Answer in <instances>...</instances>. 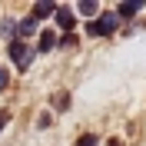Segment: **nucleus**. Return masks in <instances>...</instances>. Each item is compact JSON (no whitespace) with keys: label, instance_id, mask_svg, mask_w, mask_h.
<instances>
[{"label":"nucleus","instance_id":"423d86ee","mask_svg":"<svg viewBox=\"0 0 146 146\" xmlns=\"http://www.w3.org/2000/svg\"><path fill=\"white\" fill-rule=\"evenodd\" d=\"M53 46H56V33L53 30H43V33H40V50L46 53V50H53Z\"/></svg>","mask_w":146,"mask_h":146},{"label":"nucleus","instance_id":"f03ea898","mask_svg":"<svg viewBox=\"0 0 146 146\" xmlns=\"http://www.w3.org/2000/svg\"><path fill=\"white\" fill-rule=\"evenodd\" d=\"M7 50H10V56L17 60V66H20V70H27V66H30V56H33V53L27 50V43H23V40H10V46H7Z\"/></svg>","mask_w":146,"mask_h":146},{"label":"nucleus","instance_id":"f257e3e1","mask_svg":"<svg viewBox=\"0 0 146 146\" xmlns=\"http://www.w3.org/2000/svg\"><path fill=\"white\" fill-rule=\"evenodd\" d=\"M116 23H119V17L116 13H100L96 20H90V27H86V33H96V36H106V33H113L116 30Z\"/></svg>","mask_w":146,"mask_h":146},{"label":"nucleus","instance_id":"ddd939ff","mask_svg":"<svg viewBox=\"0 0 146 146\" xmlns=\"http://www.w3.org/2000/svg\"><path fill=\"white\" fill-rule=\"evenodd\" d=\"M110 146H119V139H110Z\"/></svg>","mask_w":146,"mask_h":146},{"label":"nucleus","instance_id":"1a4fd4ad","mask_svg":"<svg viewBox=\"0 0 146 146\" xmlns=\"http://www.w3.org/2000/svg\"><path fill=\"white\" fill-rule=\"evenodd\" d=\"M76 146H96V136H93V133H83V136L76 139Z\"/></svg>","mask_w":146,"mask_h":146},{"label":"nucleus","instance_id":"9b49d317","mask_svg":"<svg viewBox=\"0 0 146 146\" xmlns=\"http://www.w3.org/2000/svg\"><path fill=\"white\" fill-rule=\"evenodd\" d=\"M53 103H56V106H70V96H66V93H60V96H56Z\"/></svg>","mask_w":146,"mask_h":146},{"label":"nucleus","instance_id":"20e7f679","mask_svg":"<svg viewBox=\"0 0 146 146\" xmlns=\"http://www.w3.org/2000/svg\"><path fill=\"white\" fill-rule=\"evenodd\" d=\"M56 23H60V30H66V33H70L73 30V23H76V17H73V10H66V7H56Z\"/></svg>","mask_w":146,"mask_h":146},{"label":"nucleus","instance_id":"39448f33","mask_svg":"<svg viewBox=\"0 0 146 146\" xmlns=\"http://www.w3.org/2000/svg\"><path fill=\"white\" fill-rule=\"evenodd\" d=\"M139 10H143V0H126V3H119L116 17H136Z\"/></svg>","mask_w":146,"mask_h":146},{"label":"nucleus","instance_id":"9d476101","mask_svg":"<svg viewBox=\"0 0 146 146\" xmlns=\"http://www.w3.org/2000/svg\"><path fill=\"white\" fill-rule=\"evenodd\" d=\"M7 80H10V73H7V66H0V90L7 86Z\"/></svg>","mask_w":146,"mask_h":146},{"label":"nucleus","instance_id":"6e6552de","mask_svg":"<svg viewBox=\"0 0 146 146\" xmlns=\"http://www.w3.org/2000/svg\"><path fill=\"white\" fill-rule=\"evenodd\" d=\"M83 13V17H93V13H100V7H96V0H80V7H76Z\"/></svg>","mask_w":146,"mask_h":146},{"label":"nucleus","instance_id":"f8f14e48","mask_svg":"<svg viewBox=\"0 0 146 146\" xmlns=\"http://www.w3.org/2000/svg\"><path fill=\"white\" fill-rule=\"evenodd\" d=\"M7 126V113H3V110H0V129Z\"/></svg>","mask_w":146,"mask_h":146},{"label":"nucleus","instance_id":"0eeeda50","mask_svg":"<svg viewBox=\"0 0 146 146\" xmlns=\"http://www.w3.org/2000/svg\"><path fill=\"white\" fill-rule=\"evenodd\" d=\"M17 30H20V36H30V33H36V20L33 17H23L17 23Z\"/></svg>","mask_w":146,"mask_h":146},{"label":"nucleus","instance_id":"7ed1b4c3","mask_svg":"<svg viewBox=\"0 0 146 146\" xmlns=\"http://www.w3.org/2000/svg\"><path fill=\"white\" fill-rule=\"evenodd\" d=\"M53 13H56V3H53V0H40V3H36V7H33V13H30V17H33L36 23H40V20L53 17Z\"/></svg>","mask_w":146,"mask_h":146}]
</instances>
